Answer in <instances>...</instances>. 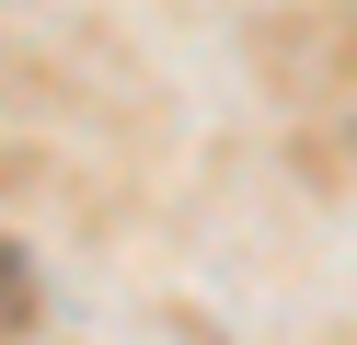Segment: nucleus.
<instances>
[{"instance_id":"f257e3e1","label":"nucleus","mask_w":357,"mask_h":345,"mask_svg":"<svg viewBox=\"0 0 357 345\" xmlns=\"http://www.w3.org/2000/svg\"><path fill=\"white\" fill-rule=\"evenodd\" d=\"M0 288H12V265H0Z\"/></svg>"}]
</instances>
